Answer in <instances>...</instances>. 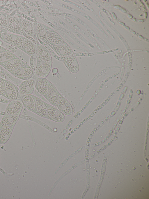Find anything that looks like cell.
<instances>
[{"mask_svg":"<svg viewBox=\"0 0 149 199\" xmlns=\"http://www.w3.org/2000/svg\"><path fill=\"white\" fill-rule=\"evenodd\" d=\"M43 25L47 34L46 40L44 42L49 46L57 45L68 46L56 32L49 27L44 25Z\"/></svg>","mask_w":149,"mask_h":199,"instance_id":"6da1fadb","label":"cell"},{"mask_svg":"<svg viewBox=\"0 0 149 199\" xmlns=\"http://www.w3.org/2000/svg\"><path fill=\"white\" fill-rule=\"evenodd\" d=\"M38 53V52H37ZM52 66L42 61L37 53L36 63L34 74V79L46 77L49 74Z\"/></svg>","mask_w":149,"mask_h":199,"instance_id":"7a4b0ae2","label":"cell"},{"mask_svg":"<svg viewBox=\"0 0 149 199\" xmlns=\"http://www.w3.org/2000/svg\"><path fill=\"white\" fill-rule=\"evenodd\" d=\"M24 105L20 99L11 100L6 107L2 118L12 115H20Z\"/></svg>","mask_w":149,"mask_h":199,"instance_id":"3957f363","label":"cell"},{"mask_svg":"<svg viewBox=\"0 0 149 199\" xmlns=\"http://www.w3.org/2000/svg\"><path fill=\"white\" fill-rule=\"evenodd\" d=\"M0 37L3 41L19 49L22 45L26 39L24 37L6 32L0 33Z\"/></svg>","mask_w":149,"mask_h":199,"instance_id":"277c9868","label":"cell"},{"mask_svg":"<svg viewBox=\"0 0 149 199\" xmlns=\"http://www.w3.org/2000/svg\"><path fill=\"white\" fill-rule=\"evenodd\" d=\"M5 90L2 96L12 100L17 99H21V97L19 95L18 88L11 82L4 79Z\"/></svg>","mask_w":149,"mask_h":199,"instance_id":"5b68a950","label":"cell"},{"mask_svg":"<svg viewBox=\"0 0 149 199\" xmlns=\"http://www.w3.org/2000/svg\"><path fill=\"white\" fill-rule=\"evenodd\" d=\"M0 65L9 72L20 68L30 67L19 57L0 63Z\"/></svg>","mask_w":149,"mask_h":199,"instance_id":"8992f818","label":"cell"},{"mask_svg":"<svg viewBox=\"0 0 149 199\" xmlns=\"http://www.w3.org/2000/svg\"><path fill=\"white\" fill-rule=\"evenodd\" d=\"M47 110V115L49 119L60 123L65 120L64 115L56 107L45 102Z\"/></svg>","mask_w":149,"mask_h":199,"instance_id":"52a82bcc","label":"cell"},{"mask_svg":"<svg viewBox=\"0 0 149 199\" xmlns=\"http://www.w3.org/2000/svg\"><path fill=\"white\" fill-rule=\"evenodd\" d=\"M35 83L36 80L33 78L22 82L18 88L20 96L21 97L25 95L31 94L34 91Z\"/></svg>","mask_w":149,"mask_h":199,"instance_id":"ba28073f","label":"cell"},{"mask_svg":"<svg viewBox=\"0 0 149 199\" xmlns=\"http://www.w3.org/2000/svg\"><path fill=\"white\" fill-rule=\"evenodd\" d=\"M56 108L66 115H71L73 112V109L71 104L59 92Z\"/></svg>","mask_w":149,"mask_h":199,"instance_id":"9c48e42d","label":"cell"},{"mask_svg":"<svg viewBox=\"0 0 149 199\" xmlns=\"http://www.w3.org/2000/svg\"><path fill=\"white\" fill-rule=\"evenodd\" d=\"M10 73L15 77L24 81L34 79L33 72L31 67L20 68Z\"/></svg>","mask_w":149,"mask_h":199,"instance_id":"30bf717a","label":"cell"},{"mask_svg":"<svg viewBox=\"0 0 149 199\" xmlns=\"http://www.w3.org/2000/svg\"><path fill=\"white\" fill-rule=\"evenodd\" d=\"M59 93L55 86L50 82L47 93L44 97L52 105L56 107Z\"/></svg>","mask_w":149,"mask_h":199,"instance_id":"8fae6325","label":"cell"},{"mask_svg":"<svg viewBox=\"0 0 149 199\" xmlns=\"http://www.w3.org/2000/svg\"><path fill=\"white\" fill-rule=\"evenodd\" d=\"M50 83L46 78H37L36 80L35 88L41 95L45 97L47 93Z\"/></svg>","mask_w":149,"mask_h":199,"instance_id":"7c38bea8","label":"cell"},{"mask_svg":"<svg viewBox=\"0 0 149 199\" xmlns=\"http://www.w3.org/2000/svg\"><path fill=\"white\" fill-rule=\"evenodd\" d=\"M68 70L73 73H76L79 69L78 62L74 54L65 57L62 61Z\"/></svg>","mask_w":149,"mask_h":199,"instance_id":"4fadbf2b","label":"cell"},{"mask_svg":"<svg viewBox=\"0 0 149 199\" xmlns=\"http://www.w3.org/2000/svg\"><path fill=\"white\" fill-rule=\"evenodd\" d=\"M36 43L37 51L40 58L44 62L52 66V59L49 52L46 48L40 44L38 41Z\"/></svg>","mask_w":149,"mask_h":199,"instance_id":"5bb4252c","label":"cell"},{"mask_svg":"<svg viewBox=\"0 0 149 199\" xmlns=\"http://www.w3.org/2000/svg\"><path fill=\"white\" fill-rule=\"evenodd\" d=\"M32 95L35 99L37 115L41 117L49 119L45 102L40 98L33 95Z\"/></svg>","mask_w":149,"mask_h":199,"instance_id":"9a60e30c","label":"cell"},{"mask_svg":"<svg viewBox=\"0 0 149 199\" xmlns=\"http://www.w3.org/2000/svg\"><path fill=\"white\" fill-rule=\"evenodd\" d=\"M21 100L24 106L26 109L37 114L35 102L32 95L29 94L23 96L21 97Z\"/></svg>","mask_w":149,"mask_h":199,"instance_id":"2e32d148","label":"cell"},{"mask_svg":"<svg viewBox=\"0 0 149 199\" xmlns=\"http://www.w3.org/2000/svg\"><path fill=\"white\" fill-rule=\"evenodd\" d=\"M7 18L8 25L6 29L14 33L21 34L22 30L20 23L18 20L11 15H8Z\"/></svg>","mask_w":149,"mask_h":199,"instance_id":"e0dca14e","label":"cell"},{"mask_svg":"<svg viewBox=\"0 0 149 199\" xmlns=\"http://www.w3.org/2000/svg\"><path fill=\"white\" fill-rule=\"evenodd\" d=\"M19 49L31 56L35 55L37 52L36 45L26 38L23 44Z\"/></svg>","mask_w":149,"mask_h":199,"instance_id":"ac0fdd59","label":"cell"},{"mask_svg":"<svg viewBox=\"0 0 149 199\" xmlns=\"http://www.w3.org/2000/svg\"><path fill=\"white\" fill-rule=\"evenodd\" d=\"M50 47L60 57L65 58L74 54L73 51L69 46L57 45Z\"/></svg>","mask_w":149,"mask_h":199,"instance_id":"d6986e66","label":"cell"},{"mask_svg":"<svg viewBox=\"0 0 149 199\" xmlns=\"http://www.w3.org/2000/svg\"><path fill=\"white\" fill-rule=\"evenodd\" d=\"M20 23L22 31L27 35L33 36L36 32V30L35 31L34 25L31 21L23 19Z\"/></svg>","mask_w":149,"mask_h":199,"instance_id":"ffe728a7","label":"cell"},{"mask_svg":"<svg viewBox=\"0 0 149 199\" xmlns=\"http://www.w3.org/2000/svg\"><path fill=\"white\" fill-rule=\"evenodd\" d=\"M15 125L0 128V144H4L8 140Z\"/></svg>","mask_w":149,"mask_h":199,"instance_id":"44dd1931","label":"cell"},{"mask_svg":"<svg viewBox=\"0 0 149 199\" xmlns=\"http://www.w3.org/2000/svg\"><path fill=\"white\" fill-rule=\"evenodd\" d=\"M19 115H12L2 118L0 123V128L15 125L19 119Z\"/></svg>","mask_w":149,"mask_h":199,"instance_id":"7402d4cb","label":"cell"},{"mask_svg":"<svg viewBox=\"0 0 149 199\" xmlns=\"http://www.w3.org/2000/svg\"><path fill=\"white\" fill-rule=\"evenodd\" d=\"M36 31L38 39L44 42L46 40L47 34L43 24L38 23L36 26Z\"/></svg>","mask_w":149,"mask_h":199,"instance_id":"603a6c76","label":"cell"},{"mask_svg":"<svg viewBox=\"0 0 149 199\" xmlns=\"http://www.w3.org/2000/svg\"><path fill=\"white\" fill-rule=\"evenodd\" d=\"M18 57L13 52L8 50L0 53V63Z\"/></svg>","mask_w":149,"mask_h":199,"instance_id":"cb8c5ba5","label":"cell"},{"mask_svg":"<svg viewBox=\"0 0 149 199\" xmlns=\"http://www.w3.org/2000/svg\"><path fill=\"white\" fill-rule=\"evenodd\" d=\"M7 16L0 12V27L7 29L8 25Z\"/></svg>","mask_w":149,"mask_h":199,"instance_id":"d4e9b609","label":"cell"},{"mask_svg":"<svg viewBox=\"0 0 149 199\" xmlns=\"http://www.w3.org/2000/svg\"><path fill=\"white\" fill-rule=\"evenodd\" d=\"M4 79L0 77V95L2 96L5 90V85Z\"/></svg>","mask_w":149,"mask_h":199,"instance_id":"484cf974","label":"cell"},{"mask_svg":"<svg viewBox=\"0 0 149 199\" xmlns=\"http://www.w3.org/2000/svg\"><path fill=\"white\" fill-rule=\"evenodd\" d=\"M0 74L1 77L4 79H6V77L2 67L0 65Z\"/></svg>","mask_w":149,"mask_h":199,"instance_id":"4316f807","label":"cell"},{"mask_svg":"<svg viewBox=\"0 0 149 199\" xmlns=\"http://www.w3.org/2000/svg\"><path fill=\"white\" fill-rule=\"evenodd\" d=\"M8 50V49L6 48H5L1 46H0V53L3 51L7 50Z\"/></svg>","mask_w":149,"mask_h":199,"instance_id":"83f0119b","label":"cell"}]
</instances>
